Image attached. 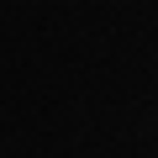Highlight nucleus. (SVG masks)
I'll return each instance as SVG.
<instances>
[]
</instances>
